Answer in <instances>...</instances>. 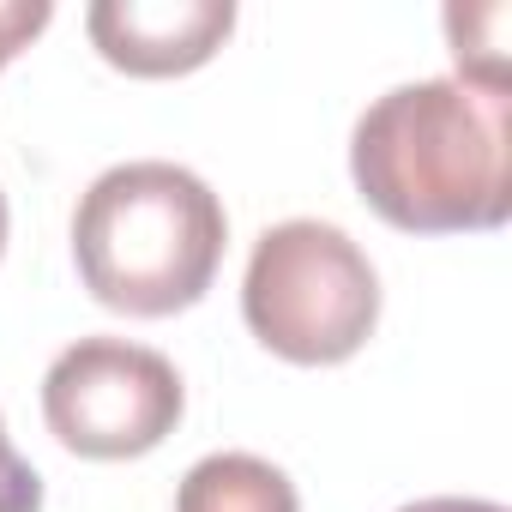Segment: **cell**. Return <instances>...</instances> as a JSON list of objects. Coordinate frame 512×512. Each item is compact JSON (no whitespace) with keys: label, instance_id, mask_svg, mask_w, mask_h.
Wrapping results in <instances>:
<instances>
[{"label":"cell","instance_id":"6da1fadb","mask_svg":"<svg viewBox=\"0 0 512 512\" xmlns=\"http://www.w3.org/2000/svg\"><path fill=\"white\" fill-rule=\"evenodd\" d=\"M350 175L404 235L500 229L512 211V97L470 79L398 85L356 121Z\"/></svg>","mask_w":512,"mask_h":512},{"label":"cell","instance_id":"7a4b0ae2","mask_svg":"<svg viewBox=\"0 0 512 512\" xmlns=\"http://www.w3.org/2000/svg\"><path fill=\"white\" fill-rule=\"evenodd\" d=\"M223 199L181 163L139 157L103 169L73 211V260L85 290L133 320L193 308L223 266Z\"/></svg>","mask_w":512,"mask_h":512},{"label":"cell","instance_id":"3957f363","mask_svg":"<svg viewBox=\"0 0 512 512\" xmlns=\"http://www.w3.org/2000/svg\"><path fill=\"white\" fill-rule=\"evenodd\" d=\"M241 314L247 332L284 362L332 368L368 344L380 320V278L338 223L290 217L253 241Z\"/></svg>","mask_w":512,"mask_h":512},{"label":"cell","instance_id":"277c9868","mask_svg":"<svg viewBox=\"0 0 512 512\" xmlns=\"http://www.w3.org/2000/svg\"><path fill=\"white\" fill-rule=\"evenodd\" d=\"M181 374L127 338H79L43 374V422L79 458H139L181 422Z\"/></svg>","mask_w":512,"mask_h":512},{"label":"cell","instance_id":"5b68a950","mask_svg":"<svg viewBox=\"0 0 512 512\" xmlns=\"http://www.w3.org/2000/svg\"><path fill=\"white\" fill-rule=\"evenodd\" d=\"M85 31L109 67L133 79H175L223 49L235 7L229 0H97Z\"/></svg>","mask_w":512,"mask_h":512},{"label":"cell","instance_id":"8992f818","mask_svg":"<svg viewBox=\"0 0 512 512\" xmlns=\"http://www.w3.org/2000/svg\"><path fill=\"white\" fill-rule=\"evenodd\" d=\"M175 512H302V500H296V482L272 458L211 452L181 476Z\"/></svg>","mask_w":512,"mask_h":512},{"label":"cell","instance_id":"52a82bcc","mask_svg":"<svg viewBox=\"0 0 512 512\" xmlns=\"http://www.w3.org/2000/svg\"><path fill=\"white\" fill-rule=\"evenodd\" d=\"M0 512H43V476L31 470V458H19L7 422H0Z\"/></svg>","mask_w":512,"mask_h":512},{"label":"cell","instance_id":"ba28073f","mask_svg":"<svg viewBox=\"0 0 512 512\" xmlns=\"http://www.w3.org/2000/svg\"><path fill=\"white\" fill-rule=\"evenodd\" d=\"M43 25H49V7H43V0H37V7H25V0H0V67H7Z\"/></svg>","mask_w":512,"mask_h":512},{"label":"cell","instance_id":"9c48e42d","mask_svg":"<svg viewBox=\"0 0 512 512\" xmlns=\"http://www.w3.org/2000/svg\"><path fill=\"white\" fill-rule=\"evenodd\" d=\"M398 512H506V506H494V500H464V494H428V500H410V506H398Z\"/></svg>","mask_w":512,"mask_h":512},{"label":"cell","instance_id":"30bf717a","mask_svg":"<svg viewBox=\"0 0 512 512\" xmlns=\"http://www.w3.org/2000/svg\"><path fill=\"white\" fill-rule=\"evenodd\" d=\"M0 247H7V193H0Z\"/></svg>","mask_w":512,"mask_h":512}]
</instances>
